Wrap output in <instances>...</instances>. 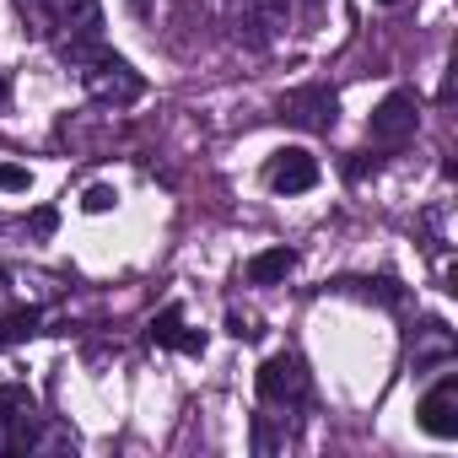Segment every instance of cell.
<instances>
[{
    "instance_id": "6da1fadb",
    "label": "cell",
    "mask_w": 458,
    "mask_h": 458,
    "mask_svg": "<svg viewBox=\"0 0 458 458\" xmlns=\"http://www.w3.org/2000/svg\"><path fill=\"white\" fill-rule=\"evenodd\" d=\"M76 76H81V87L98 98V103H108V108H130V103H140L146 98V81L119 60V55H108L103 44H92V49H81L76 60H65Z\"/></svg>"
},
{
    "instance_id": "7a4b0ae2",
    "label": "cell",
    "mask_w": 458,
    "mask_h": 458,
    "mask_svg": "<svg viewBox=\"0 0 458 458\" xmlns=\"http://www.w3.org/2000/svg\"><path fill=\"white\" fill-rule=\"evenodd\" d=\"M38 22L55 38L60 60H76L81 49L103 44V6L98 0H38Z\"/></svg>"
},
{
    "instance_id": "3957f363",
    "label": "cell",
    "mask_w": 458,
    "mask_h": 458,
    "mask_svg": "<svg viewBox=\"0 0 458 458\" xmlns=\"http://www.w3.org/2000/svg\"><path fill=\"white\" fill-rule=\"evenodd\" d=\"M44 447L38 394L28 383H0V453H33Z\"/></svg>"
},
{
    "instance_id": "277c9868",
    "label": "cell",
    "mask_w": 458,
    "mask_h": 458,
    "mask_svg": "<svg viewBox=\"0 0 458 458\" xmlns=\"http://www.w3.org/2000/svg\"><path fill=\"white\" fill-rule=\"evenodd\" d=\"M254 383H259L265 410H302V404L313 399V372H308V361H302L297 351H276V356H265Z\"/></svg>"
},
{
    "instance_id": "5b68a950",
    "label": "cell",
    "mask_w": 458,
    "mask_h": 458,
    "mask_svg": "<svg viewBox=\"0 0 458 458\" xmlns=\"http://www.w3.org/2000/svg\"><path fill=\"white\" fill-rule=\"evenodd\" d=\"M276 119L292 124V130H308V135H329L340 124V92L329 81H308V87H292L281 103H276Z\"/></svg>"
},
{
    "instance_id": "8992f818",
    "label": "cell",
    "mask_w": 458,
    "mask_h": 458,
    "mask_svg": "<svg viewBox=\"0 0 458 458\" xmlns=\"http://www.w3.org/2000/svg\"><path fill=\"white\" fill-rule=\"evenodd\" d=\"M415 124H420V103H415V92H388L377 108H372V119H367V135H372V146L377 151H399V146H410L415 140Z\"/></svg>"
},
{
    "instance_id": "52a82bcc",
    "label": "cell",
    "mask_w": 458,
    "mask_h": 458,
    "mask_svg": "<svg viewBox=\"0 0 458 458\" xmlns=\"http://www.w3.org/2000/svg\"><path fill=\"white\" fill-rule=\"evenodd\" d=\"M292 28V0H238V38L249 49H270Z\"/></svg>"
},
{
    "instance_id": "ba28073f",
    "label": "cell",
    "mask_w": 458,
    "mask_h": 458,
    "mask_svg": "<svg viewBox=\"0 0 458 458\" xmlns=\"http://www.w3.org/2000/svg\"><path fill=\"white\" fill-rule=\"evenodd\" d=\"M415 420H420V431H431V437H442V442L458 437V372H442V377L420 394Z\"/></svg>"
},
{
    "instance_id": "9c48e42d",
    "label": "cell",
    "mask_w": 458,
    "mask_h": 458,
    "mask_svg": "<svg viewBox=\"0 0 458 458\" xmlns=\"http://www.w3.org/2000/svg\"><path fill=\"white\" fill-rule=\"evenodd\" d=\"M265 183L276 194H308L318 183V157L302 151V146H281L270 162H265Z\"/></svg>"
},
{
    "instance_id": "30bf717a",
    "label": "cell",
    "mask_w": 458,
    "mask_h": 458,
    "mask_svg": "<svg viewBox=\"0 0 458 458\" xmlns=\"http://www.w3.org/2000/svg\"><path fill=\"white\" fill-rule=\"evenodd\" d=\"M146 340H151V345H162V351H183V356H199V351H205V335L183 324V302H167V308L151 318Z\"/></svg>"
},
{
    "instance_id": "8fae6325",
    "label": "cell",
    "mask_w": 458,
    "mask_h": 458,
    "mask_svg": "<svg viewBox=\"0 0 458 458\" xmlns=\"http://www.w3.org/2000/svg\"><path fill=\"white\" fill-rule=\"evenodd\" d=\"M292 270H297V249H265V254L249 259L243 281H249V286H276V281H286Z\"/></svg>"
},
{
    "instance_id": "7c38bea8",
    "label": "cell",
    "mask_w": 458,
    "mask_h": 458,
    "mask_svg": "<svg viewBox=\"0 0 458 458\" xmlns=\"http://www.w3.org/2000/svg\"><path fill=\"white\" fill-rule=\"evenodd\" d=\"M292 437H297L292 410H281V415H254V453H276V447H286Z\"/></svg>"
},
{
    "instance_id": "4fadbf2b",
    "label": "cell",
    "mask_w": 458,
    "mask_h": 458,
    "mask_svg": "<svg viewBox=\"0 0 458 458\" xmlns=\"http://www.w3.org/2000/svg\"><path fill=\"white\" fill-rule=\"evenodd\" d=\"M38 324H44L38 308H17V313H6V318H0V351L17 345V340H28V335H38Z\"/></svg>"
},
{
    "instance_id": "5bb4252c",
    "label": "cell",
    "mask_w": 458,
    "mask_h": 458,
    "mask_svg": "<svg viewBox=\"0 0 458 458\" xmlns=\"http://www.w3.org/2000/svg\"><path fill=\"white\" fill-rule=\"evenodd\" d=\"M377 167H383V151H356V157L345 162V178H351V183H361V178H367V173H377Z\"/></svg>"
},
{
    "instance_id": "9a60e30c",
    "label": "cell",
    "mask_w": 458,
    "mask_h": 458,
    "mask_svg": "<svg viewBox=\"0 0 458 458\" xmlns=\"http://www.w3.org/2000/svg\"><path fill=\"white\" fill-rule=\"evenodd\" d=\"M0 189H6V194H22V189H33V173L17 167V162H6V167H0Z\"/></svg>"
},
{
    "instance_id": "2e32d148",
    "label": "cell",
    "mask_w": 458,
    "mask_h": 458,
    "mask_svg": "<svg viewBox=\"0 0 458 458\" xmlns=\"http://www.w3.org/2000/svg\"><path fill=\"white\" fill-rule=\"evenodd\" d=\"M114 199H119V194H114V189H108V183H92V189H87V199H81V205H87V210H92V216H103V210H108V205H114Z\"/></svg>"
},
{
    "instance_id": "e0dca14e",
    "label": "cell",
    "mask_w": 458,
    "mask_h": 458,
    "mask_svg": "<svg viewBox=\"0 0 458 458\" xmlns=\"http://www.w3.org/2000/svg\"><path fill=\"white\" fill-rule=\"evenodd\" d=\"M226 335H233V340H254L259 329H254V318H243V313H233V318H226Z\"/></svg>"
},
{
    "instance_id": "ac0fdd59",
    "label": "cell",
    "mask_w": 458,
    "mask_h": 458,
    "mask_svg": "<svg viewBox=\"0 0 458 458\" xmlns=\"http://www.w3.org/2000/svg\"><path fill=\"white\" fill-rule=\"evenodd\" d=\"M55 221H60L55 210H33V233H55Z\"/></svg>"
},
{
    "instance_id": "d6986e66",
    "label": "cell",
    "mask_w": 458,
    "mask_h": 458,
    "mask_svg": "<svg viewBox=\"0 0 458 458\" xmlns=\"http://www.w3.org/2000/svg\"><path fill=\"white\" fill-rule=\"evenodd\" d=\"M6 98H12V81H6V76H0V108H6Z\"/></svg>"
},
{
    "instance_id": "ffe728a7",
    "label": "cell",
    "mask_w": 458,
    "mask_h": 458,
    "mask_svg": "<svg viewBox=\"0 0 458 458\" xmlns=\"http://www.w3.org/2000/svg\"><path fill=\"white\" fill-rule=\"evenodd\" d=\"M377 6H394V0H377Z\"/></svg>"
},
{
    "instance_id": "44dd1931",
    "label": "cell",
    "mask_w": 458,
    "mask_h": 458,
    "mask_svg": "<svg viewBox=\"0 0 458 458\" xmlns=\"http://www.w3.org/2000/svg\"><path fill=\"white\" fill-rule=\"evenodd\" d=\"M302 6H318V0H302Z\"/></svg>"
},
{
    "instance_id": "7402d4cb",
    "label": "cell",
    "mask_w": 458,
    "mask_h": 458,
    "mask_svg": "<svg viewBox=\"0 0 458 458\" xmlns=\"http://www.w3.org/2000/svg\"><path fill=\"white\" fill-rule=\"evenodd\" d=\"M135 6H140V0H135Z\"/></svg>"
}]
</instances>
